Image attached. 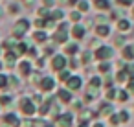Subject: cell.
I'll return each mask as SVG.
<instances>
[{"label": "cell", "instance_id": "6da1fadb", "mask_svg": "<svg viewBox=\"0 0 134 127\" xmlns=\"http://www.w3.org/2000/svg\"><path fill=\"white\" fill-rule=\"evenodd\" d=\"M17 107H19V112H20L22 116H26V118L35 116L37 110H39V103H37L33 98H30V96H22V98L17 101Z\"/></svg>", "mask_w": 134, "mask_h": 127}, {"label": "cell", "instance_id": "7a4b0ae2", "mask_svg": "<svg viewBox=\"0 0 134 127\" xmlns=\"http://www.w3.org/2000/svg\"><path fill=\"white\" fill-rule=\"evenodd\" d=\"M30 30H31V20L26 19V17H22V19H19V20L13 24V33H11V37H15L17 41H22V39L28 35Z\"/></svg>", "mask_w": 134, "mask_h": 127}, {"label": "cell", "instance_id": "3957f363", "mask_svg": "<svg viewBox=\"0 0 134 127\" xmlns=\"http://www.w3.org/2000/svg\"><path fill=\"white\" fill-rule=\"evenodd\" d=\"M116 55V50L108 44H99L97 48H94V57L96 61H112V57Z\"/></svg>", "mask_w": 134, "mask_h": 127}, {"label": "cell", "instance_id": "277c9868", "mask_svg": "<svg viewBox=\"0 0 134 127\" xmlns=\"http://www.w3.org/2000/svg\"><path fill=\"white\" fill-rule=\"evenodd\" d=\"M52 121H55L57 127H75V112L74 110H66L61 112L57 118H53Z\"/></svg>", "mask_w": 134, "mask_h": 127}, {"label": "cell", "instance_id": "5b68a950", "mask_svg": "<svg viewBox=\"0 0 134 127\" xmlns=\"http://www.w3.org/2000/svg\"><path fill=\"white\" fill-rule=\"evenodd\" d=\"M50 68L57 74L64 68H68V55L66 54H55L53 57H50Z\"/></svg>", "mask_w": 134, "mask_h": 127}, {"label": "cell", "instance_id": "8992f818", "mask_svg": "<svg viewBox=\"0 0 134 127\" xmlns=\"http://www.w3.org/2000/svg\"><path fill=\"white\" fill-rule=\"evenodd\" d=\"M39 90L44 94H52L57 90V77L53 76H42L41 83H39Z\"/></svg>", "mask_w": 134, "mask_h": 127}, {"label": "cell", "instance_id": "52a82bcc", "mask_svg": "<svg viewBox=\"0 0 134 127\" xmlns=\"http://www.w3.org/2000/svg\"><path fill=\"white\" fill-rule=\"evenodd\" d=\"M2 125H8V127H22L24 125V120L15 114V112H6L2 114Z\"/></svg>", "mask_w": 134, "mask_h": 127}, {"label": "cell", "instance_id": "ba28073f", "mask_svg": "<svg viewBox=\"0 0 134 127\" xmlns=\"http://www.w3.org/2000/svg\"><path fill=\"white\" fill-rule=\"evenodd\" d=\"M70 31L68 30H57L53 35H52V43L55 44V46H64L68 41H70Z\"/></svg>", "mask_w": 134, "mask_h": 127}, {"label": "cell", "instance_id": "9c48e42d", "mask_svg": "<svg viewBox=\"0 0 134 127\" xmlns=\"http://www.w3.org/2000/svg\"><path fill=\"white\" fill-rule=\"evenodd\" d=\"M55 96L59 98V101H61L63 105H70V103L74 101V90H70V88H66V87L57 88V90H55Z\"/></svg>", "mask_w": 134, "mask_h": 127}, {"label": "cell", "instance_id": "30bf717a", "mask_svg": "<svg viewBox=\"0 0 134 127\" xmlns=\"http://www.w3.org/2000/svg\"><path fill=\"white\" fill-rule=\"evenodd\" d=\"M97 112H99L101 118H108L112 112H116V109H114V101H110V99H103V101L97 105Z\"/></svg>", "mask_w": 134, "mask_h": 127}, {"label": "cell", "instance_id": "8fae6325", "mask_svg": "<svg viewBox=\"0 0 134 127\" xmlns=\"http://www.w3.org/2000/svg\"><path fill=\"white\" fill-rule=\"evenodd\" d=\"M17 68H19V76L20 77H30L35 70H33V63H31V59H26V61H20L19 65H17Z\"/></svg>", "mask_w": 134, "mask_h": 127}, {"label": "cell", "instance_id": "7c38bea8", "mask_svg": "<svg viewBox=\"0 0 134 127\" xmlns=\"http://www.w3.org/2000/svg\"><path fill=\"white\" fill-rule=\"evenodd\" d=\"M70 35H72L75 41H83V39L86 37V26L81 24V22L72 24V28H70Z\"/></svg>", "mask_w": 134, "mask_h": 127}, {"label": "cell", "instance_id": "4fadbf2b", "mask_svg": "<svg viewBox=\"0 0 134 127\" xmlns=\"http://www.w3.org/2000/svg\"><path fill=\"white\" fill-rule=\"evenodd\" d=\"M116 81H118V85H127L132 77H130V72H129V66L127 68H116Z\"/></svg>", "mask_w": 134, "mask_h": 127}, {"label": "cell", "instance_id": "5bb4252c", "mask_svg": "<svg viewBox=\"0 0 134 127\" xmlns=\"http://www.w3.org/2000/svg\"><path fill=\"white\" fill-rule=\"evenodd\" d=\"M64 87L66 88H70V90H74V92H77V90H81L83 88V77L81 76H70V79L64 83Z\"/></svg>", "mask_w": 134, "mask_h": 127}, {"label": "cell", "instance_id": "9a60e30c", "mask_svg": "<svg viewBox=\"0 0 134 127\" xmlns=\"http://www.w3.org/2000/svg\"><path fill=\"white\" fill-rule=\"evenodd\" d=\"M63 54H66L68 57L81 54V46H79V43H77V41H74V43H70V41H68V43L63 46Z\"/></svg>", "mask_w": 134, "mask_h": 127}, {"label": "cell", "instance_id": "2e32d148", "mask_svg": "<svg viewBox=\"0 0 134 127\" xmlns=\"http://www.w3.org/2000/svg\"><path fill=\"white\" fill-rule=\"evenodd\" d=\"M94 31H96V37H99V39H107V37H110V24L107 22V24H96V28H94Z\"/></svg>", "mask_w": 134, "mask_h": 127}, {"label": "cell", "instance_id": "e0dca14e", "mask_svg": "<svg viewBox=\"0 0 134 127\" xmlns=\"http://www.w3.org/2000/svg\"><path fill=\"white\" fill-rule=\"evenodd\" d=\"M112 70H114L112 61H99L97 63V74L99 76H108V74H112Z\"/></svg>", "mask_w": 134, "mask_h": 127}, {"label": "cell", "instance_id": "ac0fdd59", "mask_svg": "<svg viewBox=\"0 0 134 127\" xmlns=\"http://www.w3.org/2000/svg\"><path fill=\"white\" fill-rule=\"evenodd\" d=\"M31 37H33V41H35L37 44H46V43L52 39V37L46 33V30H35Z\"/></svg>", "mask_w": 134, "mask_h": 127}, {"label": "cell", "instance_id": "d6986e66", "mask_svg": "<svg viewBox=\"0 0 134 127\" xmlns=\"http://www.w3.org/2000/svg\"><path fill=\"white\" fill-rule=\"evenodd\" d=\"M19 54H17V50H6L4 52V61H6V65H9V66H15V63L19 61Z\"/></svg>", "mask_w": 134, "mask_h": 127}, {"label": "cell", "instance_id": "ffe728a7", "mask_svg": "<svg viewBox=\"0 0 134 127\" xmlns=\"http://www.w3.org/2000/svg\"><path fill=\"white\" fill-rule=\"evenodd\" d=\"M121 57L125 59V61H129V63H132L134 61V44H125L123 48H121Z\"/></svg>", "mask_w": 134, "mask_h": 127}, {"label": "cell", "instance_id": "44dd1931", "mask_svg": "<svg viewBox=\"0 0 134 127\" xmlns=\"http://www.w3.org/2000/svg\"><path fill=\"white\" fill-rule=\"evenodd\" d=\"M94 6H96V9L97 11H110L112 9V6H114V2L112 0H94Z\"/></svg>", "mask_w": 134, "mask_h": 127}, {"label": "cell", "instance_id": "7402d4cb", "mask_svg": "<svg viewBox=\"0 0 134 127\" xmlns=\"http://www.w3.org/2000/svg\"><path fill=\"white\" fill-rule=\"evenodd\" d=\"M116 30L121 31V33H129V31H130V19L121 17V19L116 22Z\"/></svg>", "mask_w": 134, "mask_h": 127}, {"label": "cell", "instance_id": "603a6c76", "mask_svg": "<svg viewBox=\"0 0 134 127\" xmlns=\"http://www.w3.org/2000/svg\"><path fill=\"white\" fill-rule=\"evenodd\" d=\"M55 22L52 20V19H42V17H37L35 19V22H33V26L37 28V30H46V28H50V26H53Z\"/></svg>", "mask_w": 134, "mask_h": 127}, {"label": "cell", "instance_id": "cb8c5ba5", "mask_svg": "<svg viewBox=\"0 0 134 127\" xmlns=\"http://www.w3.org/2000/svg\"><path fill=\"white\" fill-rule=\"evenodd\" d=\"M81 63L83 65H90L92 61H96V57H94V50L92 48H86V50H81Z\"/></svg>", "mask_w": 134, "mask_h": 127}, {"label": "cell", "instance_id": "d4e9b609", "mask_svg": "<svg viewBox=\"0 0 134 127\" xmlns=\"http://www.w3.org/2000/svg\"><path fill=\"white\" fill-rule=\"evenodd\" d=\"M130 92H129V88L127 87H121V88H118V98H116V101L118 103H127L129 99H130Z\"/></svg>", "mask_w": 134, "mask_h": 127}, {"label": "cell", "instance_id": "484cf974", "mask_svg": "<svg viewBox=\"0 0 134 127\" xmlns=\"http://www.w3.org/2000/svg\"><path fill=\"white\" fill-rule=\"evenodd\" d=\"M37 114H41V116H44V118L52 114V105H50L48 99H44L42 103H39V110H37Z\"/></svg>", "mask_w": 134, "mask_h": 127}, {"label": "cell", "instance_id": "4316f807", "mask_svg": "<svg viewBox=\"0 0 134 127\" xmlns=\"http://www.w3.org/2000/svg\"><path fill=\"white\" fill-rule=\"evenodd\" d=\"M0 105H2V107H9V105H13V94H11L9 90H6V92L0 94Z\"/></svg>", "mask_w": 134, "mask_h": 127}, {"label": "cell", "instance_id": "83f0119b", "mask_svg": "<svg viewBox=\"0 0 134 127\" xmlns=\"http://www.w3.org/2000/svg\"><path fill=\"white\" fill-rule=\"evenodd\" d=\"M9 88V74L0 72V92H6Z\"/></svg>", "mask_w": 134, "mask_h": 127}, {"label": "cell", "instance_id": "f1b7e54d", "mask_svg": "<svg viewBox=\"0 0 134 127\" xmlns=\"http://www.w3.org/2000/svg\"><path fill=\"white\" fill-rule=\"evenodd\" d=\"M50 19L53 20V22H61V20H64V11L61 9V8H53L52 9V15H50Z\"/></svg>", "mask_w": 134, "mask_h": 127}, {"label": "cell", "instance_id": "f546056e", "mask_svg": "<svg viewBox=\"0 0 134 127\" xmlns=\"http://www.w3.org/2000/svg\"><path fill=\"white\" fill-rule=\"evenodd\" d=\"M15 50H17V54H19V55L22 57V55H26V54H28V50H30V46H28V43H26V41L22 39V41H19V43H17V46H15Z\"/></svg>", "mask_w": 134, "mask_h": 127}, {"label": "cell", "instance_id": "4dcf8cb0", "mask_svg": "<svg viewBox=\"0 0 134 127\" xmlns=\"http://www.w3.org/2000/svg\"><path fill=\"white\" fill-rule=\"evenodd\" d=\"M70 76H72V70H70V68H64V70L57 72V81L64 85V83H66V81L70 79Z\"/></svg>", "mask_w": 134, "mask_h": 127}, {"label": "cell", "instance_id": "1f68e13d", "mask_svg": "<svg viewBox=\"0 0 134 127\" xmlns=\"http://www.w3.org/2000/svg\"><path fill=\"white\" fill-rule=\"evenodd\" d=\"M86 85H90L94 88H103V76H92Z\"/></svg>", "mask_w": 134, "mask_h": 127}, {"label": "cell", "instance_id": "d6a6232c", "mask_svg": "<svg viewBox=\"0 0 134 127\" xmlns=\"http://www.w3.org/2000/svg\"><path fill=\"white\" fill-rule=\"evenodd\" d=\"M116 85H118V81H116V77H114L112 74L103 76V90H105V88H110V87H116Z\"/></svg>", "mask_w": 134, "mask_h": 127}, {"label": "cell", "instance_id": "836d02e7", "mask_svg": "<svg viewBox=\"0 0 134 127\" xmlns=\"http://www.w3.org/2000/svg\"><path fill=\"white\" fill-rule=\"evenodd\" d=\"M83 63H81V59H77V55H72V57H68V68L72 70V72H75L79 66H81Z\"/></svg>", "mask_w": 134, "mask_h": 127}, {"label": "cell", "instance_id": "e575fe53", "mask_svg": "<svg viewBox=\"0 0 134 127\" xmlns=\"http://www.w3.org/2000/svg\"><path fill=\"white\" fill-rule=\"evenodd\" d=\"M19 88H20V77L9 74V88L8 90H19Z\"/></svg>", "mask_w": 134, "mask_h": 127}, {"label": "cell", "instance_id": "d590c367", "mask_svg": "<svg viewBox=\"0 0 134 127\" xmlns=\"http://www.w3.org/2000/svg\"><path fill=\"white\" fill-rule=\"evenodd\" d=\"M68 19H70V22H72V24H77V22H81V20H83V13H81L79 9H74V11H70Z\"/></svg>", "mask_w": 134, "mask_h": 127}, {"label": "cell", "instance_id": "8d00e7d4", "mask_svg": "<svg viewBox=\"0 0 134 127\" xmlns=\"http://www.w3.org/2000/svg\"><path fill=\"white\" fill-rule=\"evenodd\" d=\"M116 98H118V87H110V88H105V99L116 101Z\"/></svg>", "mask_w": 134, "mask_h": 127}, {"label": "cell", "instance_id": "74e56055", "mask_svg": "<svg viewBox=\"0 0 134 127\" xmlns=\"http://www.w3.org/2000/svg\"><path fill=\"white\" fill-rule=\"evenodd\" d=\"M107 120H108V123H110L112 127H118V125H121V120H119V112H118V110H116V112H112V114H110Z\"/></svg>", "mask_w": 134, "mask_h": 127}, {"label": "cell", "instance_id": "f35d334b", "mask_svg": "<svg viewBox=\"0 0 134 127\" xmlns=\"http://www.w3.org/2000/svg\"><path fill=\"white\" fill-rule=\"evenodd\" d=\"M8 13L9 15H19L20 13V4L17 2V0H13V2L8 6Z\"/></svg>", "mask_w": 134, "mask_h": 127}, {"label": "cell", "instance_id": "ab89813d", "mask_svg": "<svg viewBox=\"0 0 134 127\" xmlns=\"http://www.w3.org/2000/svg\"><path fill=\"white\" fill-rule=\"evenodd\" d=\"M70 105H72V110L74 112H81L85 109V99H74Z\"/></svg>", "mask_w": 134, "mask_h": 127}, {"label": "cell", "instance_id": "60d3db41", "mask_svg": "<svg viewBox=\"0 0 134 127\" xmlns=\"http://www.w3.org/2000/svg\"><path fill=\"white\" fill-rule=\"evenodd\" d=\"M119 112V120H121V125H125V123H129L130 121V112L127 110V109H121V110H118Z\"/></svg>", "mask_w": 134, "mask_h": 127}, {"label": "cell", "instance_id": "b9f144b4", "mask_svg": "<svg viewBox=\"0 0 134 127\" xmlns=\"http://www.w3.org/2000/svg\"><path fill=\"white\" fill-rule=\"evenodd\" d=\"M125 44H127V43H125V33H121V31H119V33L116 35V39H114V46H119V48H123Z\"/></svg>", "mask_w": 134, "mask_h": 127}, {"label": "cell", "instance_id": "7bdbcfd3", "mask_svg": "<svg viewBox=\"0 0 134 127\" xmlns=\"http://www.w3.org/2000/svg\"><path fill=\"white\" fill-rule=\"evenodd\" d=\"M77 9H79L81 13H88V9H90L88 0H79V2H77Z\"/></svg>", "mask_w": 134, "mask_h": 127}, {"label": "cell", "instance_id": "ee69618b", "mask_svg": "<svg viewBox=\"0 0 134 127\" xmlns=\"http://www.w3.org/2000/svg\"><path fill=\"white\" fill-rule=\"evenodd\" d=\"M26 57H28V59H31V61H35V59L39 57V50H37V46H30V50H28Z\"/></svg>", "mask_w": 134, "mask_h": 127}, {"label": "cell", "instance_id": "f6af8a7d", "mask_svg": "<svg viewBox=\"0 0 134 127\" xmlns=\"http://www.w3.org/2000/svg\"><path fill=\"white\" fill-rule=\"evenodd\" d=\"M116 6H121V8H132L134 6V0H114Z\"/></svg>", "mask_w": 134, "mask_h": 127}, {"label": "cell", "instance_id": "bcb514c9", "mask_svg": "<svg viewBox=\"0 0 134 127\" xmlns=\"http://www.w3.org/2000/svg\"><path fill=\"white\" fill-rule=\"evenodd\" d=\"M35 66H37V68H44V66H46V55H44V54L35 59Z\"/></svg>", "mask_w": 134, "mask_h": 127}, {"label": "cell", "instance_id": "7dc6e473", "mask_svg": "<svg viewBox=\"0 0 134 127\" xmlns=\"http://www.w3.org/2000/svg\"><path fill=\"white\" fill-rule=\"evenodd\" d=\"M121 19V13L119 11H116V9H110V15H108V20H112V22H118Z\"/></svg>", "mask_w": 134, "mask_h": 127}, {"label": "cell", "instance_id": "c3c4849f", "mask_svg": "<svg viewBox=\"0 0 134 127\" xmlns=\"http://www.w3.org/2000/svg\"><path fill=\"white\" fill-rule=\"evenodd\" d=\"M41 79H42V74H41V72H33V74H31V83H33L35 87H39Z\"/></svg>", "mask_w": 134, "mask_h": 127}, {"label": "cell", "instance_id": "681fc988", "mask_svg": "<svg viewBox=\"0 0 134 127\" xmlns=\"http://www.w3.org/2000/svg\"><path fill=\"white\" fill-rule=\"evenodd\" d=\"M55 46V44H53ZM53 46H44V50H42V54L46 55V57H53L55 55V48Z\"/></svg>", "mask_w": 134, "mask_h": 127}, {"label": "cell", "instance_id": "f907efd6", "mask_svg": "<svg viewBox=\"0 0 134 127\" xmlns=\"http://www.w3.org/2000/svg\"><path fill=\"white\" fill-rule=\"evenodd\" d=\"M75 127H92V120H88V118H79V123H77Z\"/></svg>", "mask_w": 134, "mask_h": 127}, {"label": "cell", "instance_id": "816d5d0a", "mask_svg": "<svg viewBox=\"0 0 134 127\" xmlns=\"http://www.w3.org/2000/svg\"><path fill=\"white\" fill-rule=\"evenodd\" d=\"M42 6H44V8H50V9H53L55 0H42Z\"/></svg>", "mask_w": 134, "mask_h": 127}, {"label": "cell", "instance_id": "f5cc1de1", "mask_svg": "<svg viewBox=\"0 0 134 127\" xmlns=\"http://www.w3.org/2000/svg\"><path fill=\"white\" fill-rule=\"evenodd\" d=\"M125 87H127V88H129V92H130V94L134 96V79H130V81H129V83H127Z\"/></svg>", "mask_w": 134, "mask_h": 127}, {"label": "cell", "instance_id": "db71d44e", "mask_svg": "<svg viewBox=\"0 0 134 127\" xmlns=\"http://www.w3.org/2000/svg\"><path fill=\"white\" fill-rule=\"evenodd\" d=\"M92 127H105V123H103L101 120H94V121H92Z\"/></svg>", "mask_w": 134, "mask_h": 127}, {"label": "cell", "instance_id": "11a10c76", "mask_svg": "<svg viewBox=\"0 0 134 127\" xmlns=\"http://www.w3.org/2000/svg\"><path fill=\"white\" fill-rule=\"evenodd\" d=\"M42 127H57V125H55V121H52V120H50V121H44V123H42Z\"/></svg>", "mask_w": 134, "mask_h": 127}, {"label": "cell", "instance_id": "9f6ffc18", "mask_svg": "<svg viewBox=\"0 0 134 127\" xmlns=\"http://www.w3.org/2000/svg\"><path fill=\"white\" fill-rule=\"evenodd\" d=\"M129 72H130V77L134 79V61H132V63L129 65Z\"/></svg>", "mask_w": 134, "mask_h": 127}, {"label": "cell", "instance_id": "6f0895ef", "mask_svg": "<svg viewBox=\"0 0 134 127\" xmlns=\"http://www.w3.org/2000/svg\"><path fill=\"white\" fill-rule=\"evenodd\" d=\"M33 2H35V0H24V6L26 8H33Z\"/></svg>", "mask_w": 134, "mask_h": 127}, {"label": "cell", "instance_id": "680465c9", "mask_svg": "<svg viewBox=\"0 0 134 127\" xmlns=\"http://www.w3.org/2000/svg\"><path fill=\"white\" fill-rule=\"evenodd\" d=\"M77 2H79V0H68L66 4H68V6H77Z\"/></svg>", "mask_w": 134, "mask_h": 127}, {"label": "cell", "instance_id": "91938a15", "mask_svg": "<svg viewBox=\"0 0 134 127\" xmlns=\"http://www.w3.org/2000/svg\"><path fill=\"white\" fill-rule=\"evenodd\" d=\"M4 65H6V61H0V72L4 70Z\"/></svg>", "mask_w": 134, "mask_h": 127}, {"label": "cell", "instance_id": "94428289", "mask_svg": "<svg viewBox=\"0 0 134 127\" xmlns=\"http://www.w3.org/2000/svg\"><path fill=\"white\" fill-rule=\"evenodd\" d=\"M130 17H134V6L130 8Z\"/></svg>", "mask_w": 134, "mask_h": 127}, {"label": "cell", "instance_id": "6125c7cd", "mask_svg": "<svg viewBox=\"0 0 134 127\" xmlns=\"http://www.w3.org/2000/svg\"><path fill=\"white\" fill-rule=\"evenodd\" d=\"M17 2H24V0H17Z\"/></svg>", "mask_w": 134, "mask_h": 127}, {"label": "cell", "instance_id": "be15d7a7", "mask_svg": "<svg viewBox=\"0 0 134 127\" xmlns=\"http://www.w3.org/2000/svg\"><path fill=\"white\" fill-rule=\"evenodd\" d=\"M0 17H2V9H0Z\"/></svg>", "mask_w": 134, "mask_h": 127}, {"label": "cell", "instance_id": "e7e4bbea", "mask_svg": "<svg viewBox=\"0 0 134 127\" xmlns=\"http://www.w3.org/2000/svg\"><path fill=\"white\" fill-rule=\"evenodd\" d=\"M132 109H134V103H132Z\"/></svg>", "mask_w": 134, "mask_h": 127}]
</instances>
